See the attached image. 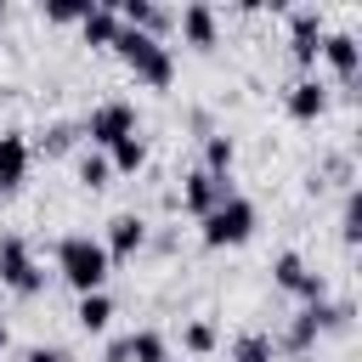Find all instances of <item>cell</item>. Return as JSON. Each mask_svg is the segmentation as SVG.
<instances>
[{
    "mask_svg": "<svg viewBox=\"0 0 362 362\" xmlns=\"http://www.w3.org/2000/svg\"><path fill=\"white\" fill-rule=\"evenodd\" d=\"M119 28H124V23H119V11H113V6H90V11L79 17V34H85V45H107V51H113Z\"/></svg>",
    "mask_w": 362,
    "mask_h": 362,
    "instance_id": "obj_15",
    "label": "cell"
},
{
    "mask_svg": "<svg viewBox=\"0 0 362 362\" xmlns=\"http://www.w3.org/2000/svg\"><path fill=\"white\" fill-rule=\"evenodd\" d=\"M74 136H79V124H62V119H57V124H45V130H40V147H45V153H68V147H74Z\"/></svg>",
    "mask_w": 362,
    "mask_h": 362,
    "instance_id": "obj_23",
    "label": "cell"
},
{
    "mask_svg": "<svg viewBox=\"0 0 362 362\" xmlns=\"http://www.w3.org/2000/svg\"><path fill=\"white\" fill-rule=\"evenodd\" d=\"M283 107H288V119H300V124H311V119H322V113H328V85H322L317 74H300V79L288 85V96H283Z\"/></svg>",
    "mask_w": 362,
    "mask_h": 362,
    "instance_id": "obj_11",
    "label": "cell"
},
{
    "mask_svg": "<svg viewBox=\"0 0 362 362\" xmlns=\"http://www.w3.org/2000/svg\"><path fill=\"white\" fill-rule=\"evenodd\" d=\"M255 226H260L255 198L232 192V198H221V204L198 221V238H204V249H238V243H249V238H255Z\"/></svg>",
    "mask_w": 362,
    "mask_h": 362,
    "instance_id": "obj_2",
    "label": "cell"
},
{
    "mask_svg": "<svg viewBox=\"0 0 362 362\" xmlns=\"http://www.w3.org/2000/svg\"><path fill=\"white\" fill-rule=\"evenodd\" d=\"M238 187L232 181H221V175H204V170H187V181H181V209L192 215V221H204L221 198H232Z\"/></svg>",
    "mask_w": 362,
    "mask_h": 362,
    "instance_id": "obj_8",
    "label": "cell"
},
{
    "mask_svg": "<svg viewBox=\"0 0 362 362\" xmlns=\"http://www.w3.org/2000/svg\"><path fill=\"white\" fill-rule=\"evenodd\" d=\"M102 249H107V260H113V266H119V260H136V255L147 249V221H141V215H130V209H124V215H113V221H107V232H102Z\"/></svg>",
    "mask_w": 362,
    "mask_h": 362,
    "instance_id": "obj_9",
    "label": "cell"
},
{
    "mask_svg": "<svg viewBox=\"0 0 362 362\" xmlns=\"http://www.w3.org/2000/svg\"><path fill=\"white\" fill-rule=\"evenodd\" d=\"M181 345H187L192 356H209V351L221 345V334H215V322H209V317H192V322L181 328Z\"/></svg>",
    "mask_w": 362,
    "mask_h": 362,
    "instance_id": "obj_20",
    "label": "cell"
},
{
    "mask_svg": "<svg viewBox=\"0 0 362 362\" xmlns=\"http://www.w3.org/2000/svg\"><path fill=\"white\" fill-rule=\"evenodd\" d=\"M0 283H6L11 294H23V300H34V294L45 288V272H40L34 249H28V238H17V232L0 238Z\"/></svg>",
    "mask_w": 362,
    "mask_h": 362,
    "instance_id": "obj_5",
    "label": "cell"
},
{
    "mask_svg": "<svg viewBox=\"0 0 362 362\" xmlns=\"http://www.w3.org/2000/svg\"><path fill=\"white\" fill-rule=\"evenodd\" d=\"M90 6H96V0H51V6H45V17H51V23H79Z\"/></svg>",
    "mask_w": 362,
    "mask_h": 362,
    "instance_id": "obj_24",
    "label": "cell"
},
{
    "mask_svg": "<svg viewBox=\"0 0 362 362\" xmlns=\"http://www.w3.org/2000/svg\"><path fill=\"white\" fill-rule=\"evenodd\" d=\"M6 339H11V328H6V317H0V351H6Z\"/></svg>",
    "mask_w": 362,
    "mask_h": 362,
    "instance_id": "obj_27",
    "label": "cell"
},
{
    "mask_svg": "<svg viewBox=\"0 0 362 362\" xmlns=\"http://www.w3.org/2000/svg\"><path fill=\"white\" fill-rule=\"evenodd\" d=\"M113 51H119L124 68H130L141 85H153V90H164V85L175 79V57H170V45L153 40V34H141V28H119Z\"/></svg>",
    "mask_w": 362,
    "mask_h": 362,
    "instance_id": "obj_3",
    "label": "cell"
},
{
    "mask_svg": "<svg viewBox=\"0 0 362 362\" xmlns=\"http://www.w3.org/2000/svg\"><path fill=\"white\" fill-rule=\"evenodd\" d=\"M322 34H328V23H322V11H317V6H294V11H288V51H294V62H300V68H311V62H317Z\"/></svg>",
    "mask_w": 362,
    "mask_h": 362,
    "instance_id": "obj_7",
    "label": "cell"
},
{
    "mask_svg": "<svg viewBox=\"0 0 362 362\" xmlns=\"http://www.w3.org/2000/svg\"><path fill=\"white\" fill-rule=\"evenodd\" d=\"M0 23H6V6H0Z\"/></svg>",
    "mask_w": 362,
    "mask_h": 362,
    "instance_id": "obj_28",
    "label": "cell"
},
{
    "mask_svg": "<svg viewBox=\"0 0 362 362\" xmlns=\"http://www.w3.org/2000/svg\"><path fill=\"white\" fill-rule=\"evenodd\" d=\"M23 362H74V356H68L62 345H28V351H23Z\"/></svg>",
    "mask_w": 362,
    "mask_h": 362,
    "instance_id": "obj_25",
    "label": "cell"
},
{
    "mask_svg": "<svg viewBox=\"0 0 362 362\" xmlns=\"http://www.w3.org/2000/svg\"><path fill=\"white\" fill-rule=\"evenodd\" d=\"M79 136L96 147V153H107L113 141H124V136H136V107L124 102V96H107V102H96L90 113H85V124H79Z\"/></svg>",
    "mask_w": 362,
    "mask_h": 362,
    "instance_id": "obj_4",
    "label": "cell"
},
{
    "mask_svg": "<svg viewBox=\"0 0 362 362\" xmlns=\"http://www.w3.org/2000/svg\"><path fill=\"white\" fill-rule=\"evenodd\" d=\"M107 272H113V260H107L102 238H90V232H68V238H57V277H62L74 294H96V288H107Z\"/></svg>",
    "mask_w": 362,
    "mask_h": 362,
    "instance_id": "obj_1",
    "label": "cell"
},
{
    "mask_svg": "<svg viewBox=\"0 0 362 362\" xmlns=\"http://www.w3.org/2000/svg\"><path fill=\"white\" fill-rule=\"evenodd\" d=\"M141 164H147V141H141V136H124V141L107 147V170H113V175H136Z\"/></svg>",
    "mask_w": 362,
    "mask_h": 362,
    "instance_id": "obj_17",
    "label": "cell"
},
{
    "mask_svg": "<svg viewBox=\"0 0 362 362\" xmlns=\"http://www.w3.org/2000/svg\"><path fill=\"white\" fill-rule=\"evenodd\" d=\"M34 170V141L23 130H0V192H17Z\"/></svg>",
    "mask_w": 362,
    "mask_h": 362,
    "instance_id": "obj_10",
    "label": "cell"
},
{
    "mask_svg": "<svg viewBox=\"0 0 362 362\" xmlns=\"http://www.w3.org/2000/svg\"><path fill=\"white\" fill-rule=\"evenodd\" d=\"M124 345H130V362H170V339L158 328H136L124 334Z\"/></svg>",
    "mask_w": 362,
    "mask_h": 362,
    "instance_id": "obj_18",
    "label": "cell"
},
{
    "mask_svg": "<svg viewBox=\"0 0 362 362\" xmlns=\"http://www.w3.org/2000/svg\"><path fill=\"white\" fill-rule=\"evenodd\" d=\"M232 164H238V141L226 136V130H209L204 136V175H221V181H232Z\"/></svg>",
    "mask_w": 362,
    "mask_h": 362,
    "instance_id": "obj_13",
    "label": "cell"
},
{
    "mask_svg": "<svg viewBox=\"0 0 362 362\" xmlns=\"http://www.w3.org/2000/svg\"><path fill=\"white\" fill-rule=\"evenodd\" d=\"M232 362H277V345H272V334H266V328H249V334H238V339H232Z\"/></svg>",
    "mask_w": 362,
    "mask_h": 362,
    "instance_id": "obj_19",
    "label": "cell"
},
{
    "mask_svg": "<svg viewBox=\"0 0 362 362\" xmlns=\"http://www.w3.org/2000/svg\"><path fill=\"white\" fill-rule=\"evenodd\" d=\"M107 175H113V170H107V153L85 147V153H79V181H85V187L96 192V187H107Z\"/></svg>",
    "mask_w": 362,
    "mask_h": 362,
    "instance_id": "obj_21",
    "label": "cell"
},
{
    "mask_svg": "<svg viewBox=\"0 0 362 362\" xmlns=\"http://www.w3.org/2000/svg\"><path fill=\"white\" fill-rule=\"evenodd\" d=\"M74 322H79L85 334H102V328L113 322V294H107V288H96V294H79V305H74Z\"/></svg>",
    "mask_w": 362,
    "mask_h": 362,
    "instance_id": "obj_16",
    "label": "cell"
},
{
    "mask_svg": "<svg viewBox=\"0 0 362 362\" xmlns=\"http://www.w3.org/2000/svg\"><path fill=\"white\" fill-rule=\"evenodd\" d=\"M317 57L328 62V74H334L339 85H356V74H362V40H356L351 28H328L322 45H317Z\"/></svg>",
    "mask_w": 362,
    "mask_h": 362,
    "instance_id": "obj_6",
    "label": "cell"
},
{
    "mask_svg": "<svg viewBox=\"0 0 362 362\" xmlns=\"http://www.w3.org/2000/svg\"><path fill=\"white\" fill-rule=\"evenodd\" d=\"M107 362H130V345L124 339H107Z\"/></svg>",
    "mask_w": 362,
    "mask_h": 362,
    "instance_id": "obj_26",
    "label": "cell"
},
{
    "mask_svg": "<svg viewBox=\"0 0 362 362\" xmlns=\"http://www.w3.org/2000/svg\"><path fill=\"white\" fill-rule=\"evenodd\" d=\"M272 283H277L283 294H294V300H300V294H305V283H311V266H305V255H300V249H283V255L272 260Z\"/></svg>",
    "mask_w": 362,
    "mask_h": 362,
    "instance_id": "obj_14",
    "label": "cell"
},
{
    "mask_svg": "<svg viewBox=\"0 0 362 362\" xmlns=\"http://www.w3.org/2000/svg\"><path fill=\"white\" fill-rule=\"evenodd\" d=\"M339 238H345V243H356V238H362V192H356V187H345V209H339Z\"/></svg>",
    "mask_w": 362,
    "mask_h": 362,
    "instance_id": "obj_22",
    "label": "cell"
},
{
    "mask_svg": "<svg viewBox=\"0 0 362 362\" xmlns=\"http://www.w3.org/2000/svg\"><path fill=\"white\" fill-rule=\"evenodd\" d=\"M175 28H181V40L198 45V51H209V45L221 40V17H215V6H204V0L181 6V11H175Z\"/></svg>",
    "mask_w": 362,
    "mask_h": 362,
    "instance_id": "obj_12",
    "label": "cell"
}]
</instances>
